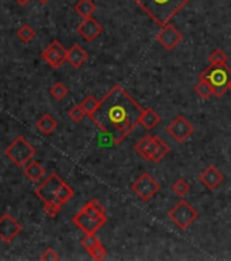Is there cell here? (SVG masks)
<instances>
[{
  "instance_id": "cell-1",
  "label": "cell",
  "mask_w": 231,
  "mask_h": 261,
  "mask_svg": "<svg viewBox=\"0 0 231 261\" xmlns=\"http://www.w3.org/2000/svg\"><path fill=\"white\" fill-rule=\"evenodd\" d=\"M143 110L124 87L114 84L100 101L90 118L104 134L113 139L114 144H121L140 124Z\"/></svg>"
},
{
  "instance_id": "cell-2",
  "label": "cell",
  "mask_w": 231,
  "mask_h": 261,
  "mask_svg": "<svg viewBox=\"0 0 231 261\" xmlns=\"http://www.w3.org/2000/svg\"><path fill=\"white\" fill-rule=\"evenodd\" d=\"M74 189L61 180L60 176L52 173L35 189V195L44 204V211L49 216H56L61 207L74 197Z\"/></svg>"
},
{
  "instance_id": "cell-3",
  "label": "cell",
  "mask_w": 231,
  "mask_h": 261,
  "mask_svg": "<svg viewBox=\"0 0 231 261\" xmlns=\"http://www.w3.org/2000/svg\"><path fill=\"white\" fill-rule=\"evenodd\" d=\"M159 26H165L191 0H133Z\"/></svg>"
},
{
  "instance_id": "cell-4",
  "label": "cell",
  "mask_w": 231,
  "mask_h": 261,
  "mask_svg": "<svg viewBox=\"0 0 231 261\" xmlns=\"http://www.w3.org/2000/svg\"><path fill=\"white\" fill-rule=\"evenodd\" d=\"M209 83L212 87L215 97H222L228 90L231 82V68L224 65H209L207 70L201 72L200 78Z\"/></svg>"
},
{
  "instance_id": "cell-5",
  "label": "cell",
  "mask_w": 231,
  "mask_h": 261,
  "mask_svg": "<svg viewBox=\"0 0 231 261\" xmlns=\"http://www.w3.org/2000/svg\"><path fill=\"white\" fill-rule=\"evenodd\" d=\"M106 221H108L106 215H102V213L98 212L90 203L84 204V207L72 218V222L84 234H96L101 227L105 226Z\"/></svg>"
},
{
  "instance_id": "cell-6",
  "label": "cell",
  "mask_w": 231,
  "mask_h": 261,
  "mask_svg": "<svg viewBox=\"0 0 231 261\" xmlns=\"http://www.w3.org/2000/svg\"><path fill=\"white\" fill-rule=\"evenodd\" d=\"M199 218L197 209L185 199L179 200L173 208L169 211V219L181 230H187Z\"/></svg>"
},
{
  "instance_id": "cell-7",
  "label": "cell",
  "mask_w": 231,
  "mask_h": 261,
  "mask_svg": "<svg viewBox=\"0 0 231 261\" xmlns=\"http://www.w3.org/2000/svg\"><path fill=\"white\" fill-rule=\"evenodd\" d=\"M5 154L19 167H23L27 162L34 157L35 148L27 142L23 136H18L9 147L6 148Z\"/></svg>"
},
{
  "instance_id": "cell-8",
  "label": "cell",
  "mask_w": 231,
  "mask_h": 261,
  "mask_svg": "<svg viewBox=\"0 0 231 261\" xmlns=\"http://www.w3.org/2000/svg\"><path fill=\"white\" fill-rule=\"evenodd\" d=\"M131 189L135 192L140 200L150 201L159 192L161 185L151 174L144 171L137 177L135 183L132 184Z\"/></svg>"
},
{
  "instance_id": "cell-9",
  "label": "cell",
  "mask_w": 231,
  "mask_h": 261,
  "mask_svg": "<svg viewBox=\"0 0 231 261\" xmlns=\"http://www.w3.org/2000/svg\"><path fill=\"white\" fill-rule=\"evenodd\" d=\"M167 134L178 143H183L188 138H191L195 132V126L183 116H177L166 128Z\"/></svg>"
},
{
  "instance_id": "cell-10",
  "label": "cell",
  "mask_w": 231,
  "mask_h": 261,
  "mask_svg": "<svg viewBox=\"0 0 231 261\" xmlns=\"http://www.w3.org/2000/svg\"><path fill=\"white\" fill-rule=\"evenodd\" d=\"M67 53H68V51L59 41L55 39L42 51L41 56L52 68L56 70L67 61Z\"/></svg>"
},
{
  "instance_id": "cell-11",
  "label": "cell",
  "mask_w": 231,
  "mask_h": 261,
  "mask_svg": "<svg viewBox=\"0 0 231 261\" xmlns=\"http://www.w3.org/2000/svg\"><path fill=\"white\" fill-rule=\"evenodd\" d=\"M157 39L166 51H173L182 41V34L173 25L167 23L165 26H162L161 30L158 31Z\"/></svg>"
},
{
  "instance_id": "cell-12",
  "label": "cell",
  "mask_w": 231,
  "mask_h": 261,
  "mask_svg": "<svg viewBox=\"0 0 231 261\" xmlns=\"http://www.w3.org/2000/svg\"><path fill=\"white\" fill-rule=\"evenodd\" d=\"M21 231L22 226L10 213H5L0 218V239L3 242H11Z\"/></svg>"
},
{
  "instance_id": "cell-13",
  "label": "cell",
  "mask_w": 231,
  "mask_h": 261,
  "mask_svg": "<svg viewBox=\"0 0 231 261\" xmlns=\"http://www.w3.org/2000/svg\"><path fill=\"white\" fill-rule=\"evenodd\" d=\"M102 31H104L102 25L93 17L83 19L82 23L78 26V33L87 42H93L94 39L98 38L102 34Z\"/></svg>"
},
{
  "instance_id": "cell-14",
  "label": "cell",
  "mask_w": 231,
  "mask_h": 261,
  "mask_svg": "<svg viewBox=\"0 0 231 261\" xmlns=\"http://www.w3.org/2000/svg\"><path fill=\"white\" fill-rule=\"evenodd\" d=\"M199 180H200V183L205 188L214 191L224 181V176L215 166H208L204 171H201L200 176H199Z\"/></svg>"
},
{
  "instance_id": "cell-15",
  "label": "cell",
  "mask_w": 231,
  "mask_h": 261,
  "mask_svg": "<svg viewBox=\"0 0 231 261\" xmlns=\"http://www.w3.org/2000/svg\"><path fill=\"white\" fill-rule=\"evenodd\" d=\"M88 60V53L79 45H74L67 53V61L74 68H80L86 61Z\"/></svg>"
},
{
  "instance_id": "cell-16",
  "label": "cell",
  "mask_w": 231,
  "mask_h": 261,
  "mask_svg": "<svg viewBox=\"0 0 231 261\" xmlns=\"http://www.w3.org/2000/svg\"><path fill=\"white\" fill-rule=\"evenodd\" d=\"M23 173L31 183H38L39 180L45 176V169L42 167V165H39V162L31 161L27 162L26 165L23 166Z\"/></svg>"
},
{
  "instance_id": "cell-17",
  "label": "cell",
  "mask_w": 231,
  "mask_h": 261,
  "mask_svg": "<svg viewBox=\"0 0 231 261\" xmlns=\"http://www.w3.org/2000/svg\"><path fill=\"white\" fill-rule=\"evenodd\" d=\"M159 122H161V116H159L153 108L144 109L143 113H142V117H140V124H142L146 129H154Z\"/></svg>"
},
{
  "instance_id": "cell-18",
  "label": "cell",
  "mask_w": 231,
  "mask_h": 261,
  "mask_svg": "<svg viewBox=\"0 0 231 261\" xmlns=\"http://www.w3.org/2000/svg\"><path fill=\"white\" fill-rule=\"evenodd\" d=\"M75 13L79 14L83 19L86 18H91L93 14L96 13L97 6L94 5L93 0H79L78 3L74 6Z\"/></svg>"
},
{
  "instance_id": "cell-19",
  "label": "cell",
  "mask_w": 231,
  "mask_h": 261,
  "mask_svg": "<svg viewBox=\"0 0 231 261\" xmlns=\"http://www.w3.org/2000/svg\"><path fill=\"white\" fill-rule=\"evenodd\" d=\"M37 128H38L44 135H51L57 128L56 118L51 116V114H44L42 117L37 121Z\"/></svg>"
},
{
  "instance_id": "cell-20",
  "label": "cell",
  "mask_w": 231,
  "mask_h": 261,
  "mask_svg": "<svg viewBox=\"0 0 231 261\" xmlns=\"http://www.w3.org/2000/svg\"><path fill=\"white\" fill-rule=\"evenodd\" d=\"M195 93L203 100H208L209 97L214 96L212 87L209 86L208 82H205L203 79H199V83L195 86Z\"/></svg>"
},
{
  "instance_id": "cell-21",
  "label": "cell",
  "mask_w": 231,
  "mask_h": 261,
  "mask_svg": "<svg viewBox=\"0 0 231 261\" xmlns=\"http://www.w3.org/2000/svg\"><path fill=\"white\" fill-rule=\"evenodd\" d=\"M208 60L211 65H224L228 61V56H227L224 51L218 48L211 52V55L208 56Z\"/></svg>"
},
{
  "instance_id": "cell-22",
  "label": "cell",
  "mask_w": 231,
  "mask_h": 261,
  "mask_svg": "<svg viewBox=\"0 0 231 261\" xmlns=\"http://www.w3.org/2000/svg\"><path fill=\"white\" fill-rule=\"evenodd\" d=\"M17 35H18V38L21 39L22 42L27 44V42H30V41H33V39L35 38V30L33 29V27L30 26V25H23L19 30L17 31Z\"/></svg>"
},
{
  "instance_id": "cell-23",
  "label": "cell",
  "mask_w": 231,
  "mask_h": 261,
  "mask_svg": "<svg viewBox=\"0 0 231 261\" xmlns=\"http://www.w3.org/2000/svg\"><path fill=\"white\" fill-rule=\"evenodd\" d=\"M171 191L174 192L175 195L183 197V196H187L191 192V184L185 181V180L179 179L171 185Z\"/></svg>"
},
{
  "instance_id": "cell-24",
  "label": "cell",
  "mask_w": 231,
  "mask_h": 261,
  "mask_svg": "<svg viewBox=\"0 0 231 261\" xmlns=\"http://www.w3.org/2000/svg\"><path fill=\"white\" fill-rule=\"evenodd\" d=\"M80 105H82L83 109H84V112H86L88 117H90V116H91V114L96 112L97 108H98V105H100V101L97 100L94 96H88L82 101V104H80Z\"/></svg>"
},
{
  "instance_id": "cell-25",
  "label": "cell",
  "mask_w": 231,
  "mask_h": 261,
  "mask_svg": "<svg viewBox=\"0 0 231 261\" xmlns=\"http://www.w3.org/2000/svg\"><path fill=\"white\" fill-rule=\"evenodd\" d=\"M170 152V147L167 146V144L163 142V140L158 136V147H157V151H155V154H154L153 157V161L154 162H161L163 158L167 155Z\"/></svg>"
},
{
  "instance_id": "cell-26",
  "label": "cell",
  "mask_w": 231,
  "mask_h": 261,
  "mask_svg": "<svg viewBox=\"0 0 231 261\" xmlns=\"http://www.w3.org/2000/svg\"><path fill=\"white\" fill-rule=\"evenodd\" d=\"M67 94H68V89L67 86H64L63 83H56V84H53L51 87V96L57 101H61L63 98H66Z\"/></svg>"
},
{
  "instance_id": "cell-27",
  "label": "cell",
  "mask_w": 231,
  "mask_h": 261,
  "mask_svg": "<svg viewBox=\"0 0 231 261\" xmlns=\"http://www.w3.org/2000/svg\"><path fill=\"white\" fill-rule=\"evenodd\" d=\"M80 244H82L83 248L86 249L87 252H90L91 249L96 248L97 245L101 244V241L96 234H84V237L80 239Z\"/></svg>"
},
{
  "instance_id": "cell-28",
  "label": "cell",
  "mask_w": 231,
  "mask_h": 261,
  "mask_svg": "<svg viewBox=\"0 0 231 261\" xmlns=\"http://www.w3.org/2000/svg\"><path fill=\"white\" fill-rule=\"evenodd\" d=\"M68 116H70L75 122H79V121H82L83 118L87 116V113L84 112V109H83L82 105H75V106H72V108L70 109Z\"/></svg>"
},
{
  "instance_id": "cell-29",
  "label": "cell",
  "mask_w": 231,
  "mask_h": 261,
  "mask_svg": "<svg viewBox=\"0 0 231 261\" xmlns=\"http://www.w3.org/2000/svg\"><path fill=\"white\" fill-rule=\"evenodd\" d=\"M153 138L154 136L151 135H144L143 138H142V139L135 144V151L139 154L140 157H143L144 155V151H146V148L149 147L150 142L153 140Z\"/></svg>"
},
{
  "instance_id": "cell-30",
  "label": "cell",
  "mask_w": 231,
  "mask_h": 261,
  "mask_svg": "<svg viewBox=\"0 0 231 261\" xmlns=\"http://www.w3.org/2000/svg\"><path fill=\"white\" fill-rule=\"evenodd\" d=\"M88 253H90V256H91L93 260H96V261L105 260V258H106V254H108L106 249H105V246L102 244L97 245L96 248L91 249Z\"/></svg>"
},
{
  "instance_id": "cell-31",
  "label": "cell",
  "mask_w": 231,
  "mask_h": 261,
  "mask_svg": "<svg viewBox=\"0 0 231 261\" xmlns=\"http://www.w3.org/2000/svg\"><path fill=\"white\" fill-rule=\"evenodd\" d=\"M157 147H158V136H154L153 140L150 142L149 147L146 148L144 155L142 158L147 159V161H153V157H154V154H155V151H157Z\"/></svg>"
},
{
  "instance_id": "cell-32",
  "label": "cell",
  "mask_w": 231,
  "mask_h": 261,
  "mask_svg": "<svg viewBox=\"0 0 231 261\" xmlns=\"http://www.w3.org/2000/svg\"><path fill=\"white\" fill-rule=\"evenodd\" d=\"M42 261H57L60 257H59V254H57L56 250H53L52 248L47 249L42 254H41V257H39Z\"/></svg>"
},
{
  "instance_id": "cell-33",
  "label": "cell",
  "mask_w": 231,
  "mask_h": 261,
  "mask_svg": "<svg viewBox=\"0 0 231 261\" xmlns=\"http://www.w3.org/2000/svg\"><path fill=\"white\" fill-rule=\"evenodd\" d=\"M88 203H90V204H91L93 207H94V208L98 211V212L102 213V215H106V208H105V205L102 204L100 200H97V199H93V200H90Z\"/></svg>"
},
{
  "instance_id": "cell-34",
  "label": "cell",
  "mask_w": 231,
  "mask_h": 261,
  "mask_svg": "<svg viewBox=\"0 0 231 261\" xmlns=\"http://www.w3.org/2000/svg\"><path fill=\"white\" fill-rule=\"evenodd\" d=\"M31 0H15V3H17V5H19V6H27L29 5V3H30Z\"/></svg>"
},
{
  "instance_id": "cell-35",
  "label": "cell",
  "mask_w": 231,
  "mask_h": 261,
  "mask_svg": "<svg viewBox=\"0 0 231 261\" xmlns=\"http://www.w3.org/2000/svg\"><path fill=\"white\" fill-rule=\"evenodd\" d=\"M38 2H39V3H41V5H47L49 0H38Z\"/></svg>"
},
{
  "instance_id": "cell-36",
  "label": "cell",
  "mask_w": 231,
  "mask_h": 261,
  "mask_svg": "<svg viewBox=\"0 0 231 261\" xmlns=\"http://www.w3.org/2000/svg\"><path fill=\"white\" fill-rule=\"evenodd\" d=\"M228 89H230V90H231V82H230V84H228Z\"/></svg>"
}]
</instances>
